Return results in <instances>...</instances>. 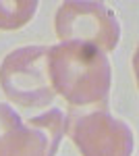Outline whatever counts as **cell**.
<instances>
[{
	"label": "cell",
	"mask_w": 139,
	"mask_h": 156,
	"mask_svg": "<svg viewBox=\"0 0 139 156\" xmlns=\"http://www.w3.org/2000/svg\"><path fill=\"white\" fill-rule=\"evenodd\" d=\"M48 75L54 94H60L75 106L104 100L112 79L106 52L81 42H60L50 46Z\"/></svg>",
	"instance_id": "obj_1"
},
{
	"label": "cell",
	"mask_w": 139,
	"mask_h": 156,
	"mask_svg": "<svg viewBox=\"0 0 139 156\" xmlns=\"http://www.w3.org/2000/svg\"><path fill=\"white\" fill-rule=\"evenodd\" d=\"M67 131L60 108H48L29 121L9 104H0V156H54Z\"/></svg>",
	"instance_id": "obj_2"
},
{
	"label": "cell",
	"mask_w": 139,
	"mask_h": 156,
	"mask_svg": "<svg viewBox=\"0 0 139 156\" xmlns=\"http://www.w3.org/2000/svg\"><path fill=\"white\" fill-rule=\"evenodd\" d=\"M0 85L19 106H48L56 96L48 75V46H25L9 52L0 65Z\"/></svg>",
	"instance_id": "obj_3"
},
{
	"label": "cell",
	"mask_w": 139,
	"mask_h": 156,
	"mask_svg": "<svg viewBox=\"0 0 139 156\" xmlns=\"http://www.w3.org/2000/svg\"><path fill=\"white\" fill-rule=\"evenodd\" d=\"M56 34L62 42H81L110 52L118 46L120 25L114 11L104 2L75 0L60 4L56 12Z\"/></svg>",
	"instance_id": "obj_4"
},
{
	"label": "cell",
	"mask_w": 139,
	"mask_h": 156,
	"mask_svg": "<svg viewBox=\"0 0 139 156\" xmlns=\"http://www.w3.org/2000/svg\"><path fill=\"white\" fill-rule=\"evenodd\" d=\"M69 133L81 156H131L135 148L129 125L108 110H92L75 117Z\"/></svg>",
	"instance_id": "obj_5"
},
{
	"label": "cell",
	"mask_w": 139,
	"mask_h": 156,
	"mask_svg": "<svg viewBox=\"0 0 139 156\" xmlns=\"http://www.w3.org/2000/svg\"><path fill=\"white\" fill-rule=\"evenodd\" d=\"M40 2L35 0H21V2H2L0 0V29H17L23 27L27 21L33 19Z\"/></svg>",
	"instance_id": "obj_6"
}]
</instances>
